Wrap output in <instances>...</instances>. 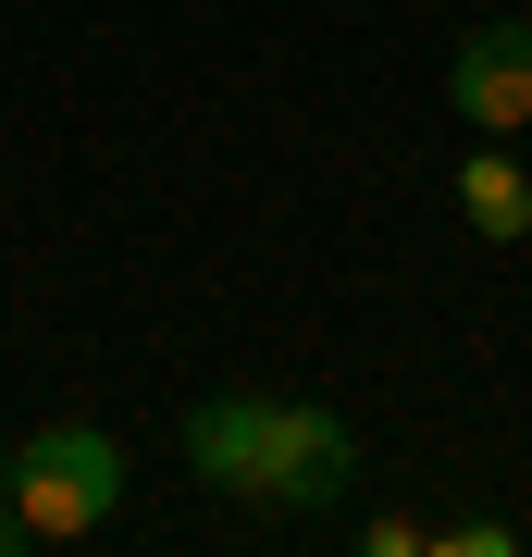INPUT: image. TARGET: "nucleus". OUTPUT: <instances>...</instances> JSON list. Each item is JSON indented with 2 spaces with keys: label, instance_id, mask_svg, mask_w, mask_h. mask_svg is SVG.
Returning a JSON list of instances; mask_svg holds the SVG:
<instances>
[{
  "label": "nucleus",
  "instance_id": "0eeeda50",
  "mask_svg": "<svg viewBox=\"0 0 532 557\" xmlns=\"http://www.w3.org/2000/svg\"><path fill=\"white\" fill-rule=\"evenodd\" d=\"M13 545H25V520H13V496H0V557H13Z\"/></svg>",
  "mask_w": 532,
  "mask_h": 557
},
{
  "label": "nucleus",
  "instance_id": "f03ea898",
  "mask_svg": "<svg viewBox=\"0 0 532 557\" xmlns=\"http://www.w3.org/2000/svg\"><path fill=\"white\" fill-rule=\"evenodd\" d=\"M347 483H359L347 421H335V409H297V397H273V458H260V496H273V508H335Z\"/></svg>",
  "mask_w": 532,
  "mask_h": 557
},
{
  "label": "nucleus",
  "instance_id": "20e7f679",
  "mask_svg": "<svg viewBox=\"0 0 532 557\" xmlns=\"http://www.w3.org/2000/svg\"><path fill=\"white\" fill-rule=\"evenodd\" d=\"M186 458H198V483H223V496H260L273 397H211V409H186Z\"/></svg>",
  "mask_w": 532,
  "mask_h": 557
},
{
  "label": "nucleus",
  "instance_id": "423d86ee",
  "mask_svg": "<svg viewBox=\"0 0 532 557\" xmlns=\"http://www.w3.org/2000/svg\"><path fill=\"white\" fill-rule=\"evenodd\" d=\"M434 545H446V557H508L520 533H508V520H458V533H434Z\"/></svg>",
  "mask_w": 532,
  "mask_h": 557
},
{
  "label": "nucleus",
  "instance_id": "7ed1b4c3",
  "mask_svg": "<svg viewBox=\"0 0 532 557\" xmlns=\"http://www.w3.org/2000/svg\"><path fill=\"white\" fill-rule=\"evenodd\" d=\"M446 100H458V124H483V137L532 124V25H471L458 62H446Z\"/></svg>",
  "mask_w": 532,
  "mask_h": 557
},
{
  "label": "nucleus",
  "instance_id": "f257e3e1",
  "mask_svg": "<svg viewBox=\"0 0 532 557\" xmlns=\"http://www.w3.org/2000/svg\"><path fill=\"white\" fill-rule=\"evenodd\" d=\"M0 496H13L25 545H75V533H99V520L124 508V446L99 434V421H50L38 446L0 458Z\"/></svg>",
  "mask_w": 532,
  "mask_h": 557
},
{
  "label": "nucleus",
  "instance_id": "39448f33",
  "mask_svg": "<svg viewBox=\"0 0 532 557\" xmlns=\"http://www.w3.org/2000/svg\"><path fill=\"white\" fill-rule=\"evenodd\" d=\"M458 211H471V236L508 248V236H532V174L508 149H471V161H458Z\"/></svg>",
  "mask_w": 532,
  "mask_h": 557
}]
</instances>
